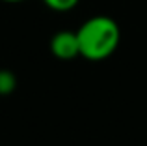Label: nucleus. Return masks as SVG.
Listing matches in <instances>:
<instances>
[{
  "label": "nucleus",
  "mask_w": 147,
  "mask_h": 146,
  "mask_svg": "<svg viewBox=\"0 0 147 146\" xmlns=\"http://www.w3.org/2000/svg\"><path fill=\"white\" fill-rule=\"evenodd\" d=\"M50 53L58 60H73L80 56L78 36L73 30H60L50 40Z\"/></svg>",
  "instance_id": "nucleus-2"
},
{
  "label": "nucleus",
  "mask_w": 147,
  "mask_h": 146,
  "mask_svg": "<svg viewBox=\"0 0 147 146\" xmlns=\"http://www.w3.org/2000/svg\"><path fill=\"white\" fill-rule=\"evenodd\" d=\"M80 0H43L45 6H49L54 11H69L78 4Z\"/></svg>",
  "instance_id": "nucleus-4"
},
{
  "label": "nucleus",
  "mask_w": 147,
  "mask_h": 146,
  "mask_svg": "<svg viewBox=\"0 0 147 146\" xmlns=\"http://www.w3.org/2000/svg\"><path fill=\"white\" fill-rule=\"evenodd\" d=\"M2 2H9V4H15V2H24V0H2Z\"/></svg>",
  "instance_id": "nucleus-5"
},
{
  "label": "nucleus",
  "mask_w": 147,
  "mask_h": 146,
  "mask_svg": "<svg viewBox=\"0 0 147 146\" xmlns=\"http://www.w3.org/2000/svg\"><path fill=\"white\" fill-rule=\"evenodd\" d=\"M80 56L91 62H99L112 56L121 41L119 25L108 15H95L80 25L76 30Z\"/></svg>",
  "instance_id": "nucleus-1"
},
{
  "label": "nucleus",
  "mask_w": 147,
  "mask_h": 146,
  "mask_svg": "<svg viewBox=\"0 0 147 146\" xmlns=\"http://www.w3.org/2000/svg\"><path fill=\"white\" fill-rule=\"evenodd\" d=\"M17 88V75L9 70H0V96H9Z\"/></svg>",
  "instance_id": "nucleus-3"
}]
</instances>
